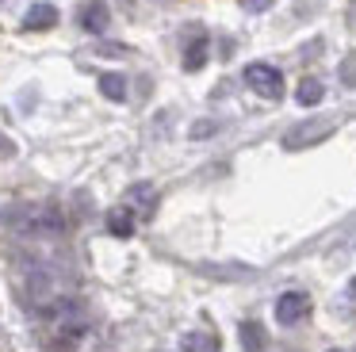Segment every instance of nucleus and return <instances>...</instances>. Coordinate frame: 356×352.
I'll return each mask as SVG.
<instances>
[{
    "instance_id": "obj_11",
    "label": "nucleus",
    "mask_w": 356,
    "mask_h": 352,
    "mask_svg": "<svg viewBox=\"0 0 356 352\" xmlns=\"http://www.w3.org/2000/svg\"><path fill=\"white\" fill-rule=\"evenodd\" d=\"M211 344H215V341H211V337H203V333H195V337H188V352H207V349H211Z\"/></svg>"
},
{
    "instance_id": "obj_6",
    "label": "nucleus",
    "mask_w": 356,
    "mask_h": 352,
    "mask_svg": "<svg viewBox=\"0 0 356 352\" xmlns=\"http://www.w3.org/2000/svg\"><path fill=\"white\" fill-rule=\"evenodd\" d=\"M108 226H111V234H119V237L134 234V211H131V207H119V211H111Z\"/></svg>"
},
{
    "instance_id": "obj_1",
    "label": "nucleus",
    "mask_w": 356,
    "mask_h": 352,
    "mask_svg": "<svg viewBox=\"0 0 356 352\" xmlns=\"http://www.w3.org/2000/svg\"><path fill=\"white\" fill-rule=\"evenodd\" d=\"M245 84L261 99H280L284 96V77H280V69L264 65V61H253V65L245 69Z\"/></svg>"
},
{
    "instance_id": "obj_10",
    "label": "nucleus",
    "mask_w": 356,
    "mask_h": 352,
    "mask_svg": "<svg viewBox=\"0 0 356 352\" xmlns=\"http://www.w3.org/2000/svg\"><path fill=\"white\" fill-rule=\"evenodd\" d=\"M241 341L249 344V352H257V349H261V341H264L261 326H241Z\"/></svg>"
},
{
    "instance_id": "obj_12",
    "label": "nucleus",
    "mask_w": 356,
    "mask_h": 352,
    "mask_svg": "<svg viewBox=\"0 0 356 352\" xmlns=\"http://www.w3.org/2000/svg\"><path fill=\"white\" fill-rule=\"evenodd\" d=\"M341 81H345V84H356V58H348L345 65H341Z\"/></svg>"
},
{
    "instance_id": "obj_13",
    "label": "nucleus",
    "mask_w": 356,
    "mask_h": 352,
    "mask_svg": "<svg viewBox=\"0 0 356 352\" xmlns=\"http://www.w3.org/2000/svg\"><path fill=\"white\" fill-rule=\"evenodd\" d=\"M0 157H12V142L4 134H0Z\"/></svg>"
},
{
    "instance_id": "obj_9",
    "label": "nucleus",
    "mask_w": 356,
    "mask_h": 352,
    "mask_svg": "<svg viewBox=\"0 0 356 352\" xmlns=\"http://www.w3.org/2000/svg\"><path fill=\"white\" fill-rule=\"evenodd\" d=\"M318 99H322V84L307 77V81L299 84V104H307V107H310V104H318Z\"/></svg>"
},
{
    "instance_id": "obj_3",
    "label": "nucleus",
    "mask_w": 356,
    "mask_h": 352,
    "mask_svg": "<svg viewBox=\"0 0 356 352\" xmlns=\"http://www.w3.org/2000/svg\"><path fill=\"white\" fill-rule=\"evenodd\" d=\"M307 314H310V298L302 295V291H287V295H280V303H276V321L295 326V321H302Z\"/></svg>"
},
{
    "instance_id": "obj_8",
    "label": "nucleus",
    "mask_w": 356,
    "mask_h": 352,
    "mask_svg": "<svg viewBox=\"0 0 356 352\" xmlns=\"http://www.w3.org/2000/svg\"><path fill=\"white\" fill-rule=\"evenodd\" d=\"M203 58H207V42H203V38H195V42L188 46V54H184V65L188 69H200Z\"/></svg>"
},
{
    "instance_id": "obj_5",
    "label": "nucleus",
    "mask_w": 356,
    "mask_h": 352,
    "mask_svg": "<svg viewBox=\"0 0 356 352\" xmlns=\"http://www.w3.org/2000/svg\"><path fill=\"white\" fill-rule=\"evenodd\" d=\"M108 19H111V12H108V4H104V0H92V4L81 8V27L92 31V35L108 31Z\"/></svg>"
},
{
    "instance_id": "obj_4",
    "label": "nucleus",
    "mask_w": 356,
    "mask_h": 352,
    "mask_svg": "<svg viewBox=\"0 0 356 352\" xmlns=\"http://www.w3.org/2000/svg\"><path fill=\"white\" fill-rule=\"evenodd\" d=\"M54 23H58V8L47 4V0H42V4H31V8H27V15H24V27L27 31H50Z\"/></svg>"
},
{
    "instance_id": "obj_7",
    "label": "nucleus",
    "mask_w": 356,
    "mask_h": 352,
    "mask_svg": "<svg viewBox=\"0 0 356 352\" xmlns=\"http://www.w3.org/2000/svg\"><path fill=\"white\" fill-rule=\"evenodd\" d=\"M100 92H104L108 99H123V96H127V81H123L119 73H104V77H100Z\"/></svg>"
},
{
    "instance_id": "obj_2",
    "label": "nucleus",
    "mask_w": 356,
    "mask_h": 352,
    "mask_svg": "<svg viewBox=\"0 0 356 352\" xmlns=\"http://www.w3.org/2000/svg\"><path fill=\"white\" fill-rule=\"evenodd\" d=\"M333 130V119H310V122H299V127H291L284 134V145L287 150H302V145L310 142H322L325 134Z\"/></svg>"
}]
</instances>
